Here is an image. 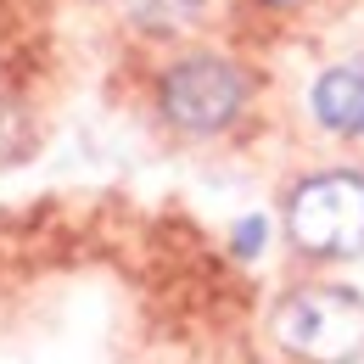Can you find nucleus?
Here are the masks:
<instances>
[{
	"instance_id": "obj_8",
	"label": "nucleus",
	"mask_w": 364,
	"mask_h": 364,
	"mask_svg": "<svg viewBox=\"0 0 364 364\" xmlns=\"http://www.w3.org/2000/svg\"><path fill=\"white\" fill-rule=\"evenodd\" d=\"M264 6H303V0H264Z\"/></svg>"
},
{
	"instance_id": "obj_4",
	"label": "nucleus",
	"mask_w": 364,
	"mask_h": 364,
	"mask_svg": "<svg viewBox=\"0 0 364 364\" xmlns=\"http://www.w3.org/2000/svg\"><path fill=\"white\" fill-rule=\"evenodd\" d=\"M309 107H314L319 129L342 140H359L364 135V62H336L325 68L309 90Z\"/></svg>"
},
{
	"instance_id": "obj_5",
	"label": "nucleus",
	"mask_w": 364,
	"mask_h": 364,
	"mask_svg": "<svg viewBox=\"0 0 364 364\" xmlns=\"http://www.w3.org/2000/svg\"><path fill=\"white\" fill-rule=\"evenodd\" d=\"M208 0H129V23L140 34H185Z\"/></svg>"
},
{
	"instance_id": "obj_2",
	"label": "nucleus",
	"mask_w": 364,
	"mask_h": 364,
	"mask_svg": "<svg viewBox=\"0 0 364 364\" xmlns=\"http://www.w3.org/2000/svg\"><path fill=\"white\" fill-rule=\"evenodd\" d=\"M274 342L303 364L364 359V297L348 286H303L274 309Z\"/></svg>"
},
{
	"instance_id": "obj_3",
	"label": "nucleus",
	"mask_w": 364,
	"mask_h": 364,
	"mask_svg": "<svg viewBox=\"0 0 364 364\" xmlns=\"http://www.w3.org/2000/svg\"><path fill=\"white\" fill-rule=\"evenodd\" d=\"M247 95H252L247 73L230 56H219V50H191L174 68H163V79H157V107H163V118L180 135H219V129H230L241 118Z\"/></svg>"
},
{
	"instance_id": "obj_7",
	"label": "nucleus",
	"mask_w": 364,
	"mask_h": 364,
	"mask_svg": "<svg viewBox=\"0 0 364 364\" xmlns=\"http://www.w3.org/2000/svg\"><path fill=\"white\" fill-rule=\"evenodd\" d=\"M264 241H269V225H264L258 213L235 225V252H241V258H258V252H264Z\"/></svg>"
},
{
	"instance_id": "obj_1",
	"label": "nucleus",
	"mask_w": 364,
	"mask_h": 364,
	"mask_svg": "<svg viewBox=\"0 0 364 364\" xmlns=\"http://www.w3.org/2000/svg\"><path fill=\"white\" fill-rule=\"evenodd\" d=\"M286 235L297 252L348 264L364 258V174L353 168H325L291 185L286 196Z\"/></svg>"
},
{
	"instance_id": "obj_6",
	"label": "nucleus",
	"mask_w": 364,
	"mask_h": 364,
	"mask_svg": "<svg viewBox=\"0 0 364 364\" xmlns=\"http://www.w3.org/2000/svg\"><path fill=\"white\" fill-rule=\"evenodd\" d=\"M28 146H34V129H28V112H23L17 101H0V168L23 163V157H28Z\"/></svg>"
}]
</instances>
